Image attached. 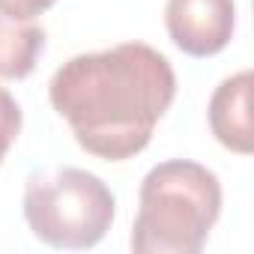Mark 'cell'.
<instances>
[{
  "label": "cell",
  "instance_id": "obj_7",
  "mask_svg": "<svg viewBox=\"0 0 254 254\" xmlns=\"http://www.w3.org/2000/svg\"><path fill=\"white\" fill-rule=\"evenodd\" d=\"M18 132H21V108L9 96V90L0 87V165H3L9 147L15 144Z\"/></svg>",
  "mask_w": 254,
  "mask_h": 254
},
{
  "label": "cell",
  "instance_id": "obj_1",
  "mask_svg": "<svg viewBox=\"0 0 254 254\" xmlns=\"http://www.w3.org/2000/svg\"><path fill=\"white\" fill-rule=\"evenodd\" d=\"M174 96L171 60L144 42L78 54L48 84V99L72 126L78 147L105 162H126L147 150Z\"/></svg>",
  "mask_w": 254,
  "mask_h": 254
},
{
  "label": "cell",
  "instance_id": "obj_5",
  "mask_svg": "<svg viewBox=\"0 0 254 254\" xmlns=\"http://www.w3.org/2000/svg\"><path fill=\"white\" fill-rule=\"evenodd\" d=\"M251 72H236L224 78L209 99V129L221 147L230 153H251Z\"/></svg>",
  "mask_w": 254,
  "mask_h": 254
},
{
  "label": "cell",
  "instance_id": "obj_4",
  "mask_svg": "<svg viewBox=\"0 0 254 254\" xmlns=\"http://www.w3.org/2000/svg\"><path fill=\"white\" fill-rule=\"evenodd\" d=\"M236 24L233 0H168L165 27L189 57H215L227 48Z\"/></svg>",
  "mask_w": 254,
  "mask_h": 254
},
{
  "label": "cell",
  "instance_id": "obj_2",
  "mask_svg": "<svg viewBox=\"0 0 254 254\" xmlns=\"http://www.w3.org/2000/svg\"><path fill=\"white\" fill-rule=\"evenodd\" d=\"M221 215L218 177L189 159L156 165L138 194L132 248L138 254H197Z\"/></svg>",
  "mask_w": 254,
  "mask_h": 254
},
{
  "label": "cell",
  "instance_id": "obj_3",
  "mask_svg": "<svg viewBox=\"0 0 254 254\" xmlns=\"http://www.w3.org/2000/svg\"><path fill=\"white\" fill-rule=\"evenodd\" d=\"M114 212L117 200L111 189L81 168L30 177L24 189V221L51 248L84 251L99 245L114 224Z\"/></svg>",
  "mask_w": 254,
  "mask_h": 254
},
{
  "label": "cell",
  "instance_id": "obj_8",
  "mask_svg": "<svg viewBox=\"0 0 254 254\" xmlns=\"http://www.w3.org/2000/svg\"><path fill=\"white\" fill-rule=\"evenodd\" d=\"M57 0H0V12L6 15H15V18H36L42 15L45 9H51Z\"/></svg>",
  "mask_w": 254,
  "mask_h": 254
},
{
  "label": "cell",
  "instance_id": "obj_6",
  "mask_svg": "<svg viewBox=\"0 0 254 254\" xmlns=\"http://www.w3.org/2000/svg\"><path fill=\"white\" fill-rule=\"evenodd\" d=\"M45 51V30L30 18H15L0 12V78L21 81L36 69Z\"/></svg>",
  "mask_w": 254,
  "mask_h": 254
}]
</instances>
